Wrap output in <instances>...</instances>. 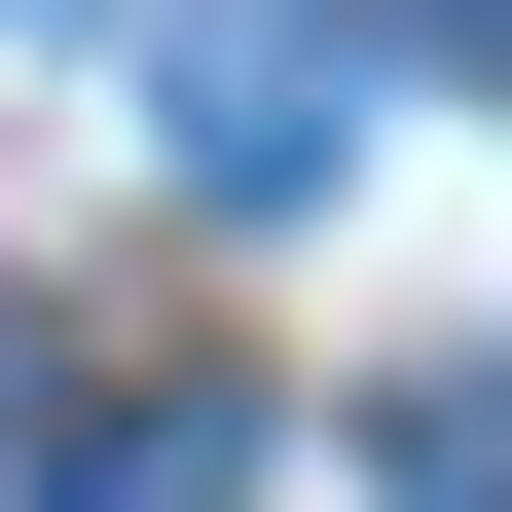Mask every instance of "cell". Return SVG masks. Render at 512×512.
I'll return each instance as SVG.
<instances>
[{"label":"cell","instance_id":"1","mask_svg":"<svg viewBox=\"0 0 512 512\" xmlns=\"http://www.w3.org/2000/svg\"><path fill=\"white\" fill-rule=\"evenodd\" d=\"M147 110H183L220 220H293V183L366 147V0H147Z\"/></svg>","mask_w":512,"mask_h":512},{"label":"cell","instance_id":"2","mask_svg":"<svg viewBox=\"0 0 512 512\" xmlns=\"http://www.w3.org/2000/svg\"><path fill=\"white\" fill-rule=\"evenodd\" d=\"M37 512H256V403L220 366H110V403L37 439Z\"/></svg>","mask_w":512,"mask_h":512},{"label":"cell","instance_id":"3","mask_svg":"<svg viewBox=\"0 0 512 512\" xmlns=\"http://www.w3.org/2000/svg\"><path fill=\"white\" fill-rule=\"evenodd\" d=\"M366 512H512V403H366Z\"/></svg>","mask_w":512,"mask_h":512}]
</instances>
